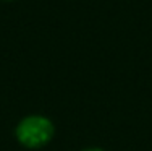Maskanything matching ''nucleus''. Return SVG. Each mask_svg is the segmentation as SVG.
<instances>
[{
    "instance_id": "2",
    "label": "nucleus",
    "mask_w": 152,
    "mask_h": 151,
    "mask_svg": "<svg viewBox=\"0 0 152 151\" xmlns=\"http://www.w3.org/2000/svg\"><path fill=\"white\" fill-rule=\"evenodd\" d=\"M83 151H104V150H100V148H97V146H89V148H84Z\"/></svg>"
},
{
    "instance_id": "1",
    "label": "nucleus",
    "mask_w": 152,
    "mask_h": 151,
    "mask_svg": "<svg viewBox=\"0 0 152 151\" xmlns=\"http://www.w3.org/2000/svg\"><path fill=\"white\" fill-rule=\"evenodd\" d=\"M55 135V125L49 117L31 114L16 124L15 136L21 146L28 150H39L49 145Z\"/></svg>"
}]
</instances>
